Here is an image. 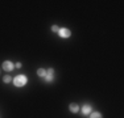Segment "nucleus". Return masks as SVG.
I'll return each instance as SVG.
<instances>
[{
  "instance_id": "f257e3e1",
  "label": "nucleus",
  "mask_w": 124,
  "mask_h": 118,
  "mask_svg": "<svg viewBox=\"0 0 124 118\" xmlns=\"http://www.w3.org/2000/svg\"><path fill=\"white\" fill-rule=\"evenodd\" d=\"M26 83H28V79H26L25 75H17L16 78L13 79V84H15V87H17V88L24 87Z\"/></svg>"
},
{
  "instance_id": "f03ea898",
  "label": "nucleus",
  "mask_w": 124,
  "mask_h": 118,
  "mask_svg": "<svg viewBox=\"0 0 124 118\" xmlns=\"http://www.w3.org/2000/svg\"><path fill=\"white\" fill-rule=\"evenodd\" d=\"M58 35H60L61 38H69L70 35H71V32H70V29H67V28H60Z\"/></svg>"
},
{
  "instance_id": "7ed1b4c3",
  "label": "nucleus",
  "mask_w": 124,
  "mask_h": 118,
  "mask_svg": "<svg viewBox=\"0 0 124 118\" xmlns=\"http://www.w3.org/2000/svg\"><path fill=\"white\" fill-rule=\"evenodd\" d=\"M45 79L48 83H50V81H53V79H54V70L53 68H49V70H46V75H45Z\"/></svg>"
},
{
  "instance_id": "20e7f679",
  "label": "nucleus",
  "mask_w": 124,
  "mask_h": 118,
  "mask_svg": "<svg viewBox=\"0 0 124 118\" xmlns=\"http://www.w3.org/2000/svg\"><path fill=\"white\" fill-rule=\"evenodd\" d=\"M13 68H15V66H13V63L11 60H5L4 63H3V70L7 71V72H11Z\"/></svg>"
},
{
  "instance_id": "39448f33",
  "label": "nucleus",
  "mask_w": 124,
  "mask_h": 118,
  "mask_svg": "<svg viewBox=\"0 0 124 118\" xmlns=\"http://www.w3.org/2000/svg\"><path fill=\"white\" fill-rule=\"evenodd\" d=\"M69 110L71 111V113H78V111H79V106L77 104H74V102H71V104L69 105Z\"/></svg>"
},
{
  "instance_id": "423d86ee",
  "label": "nucleus",
  "mask_w": 124,
  "mask_h": 118,
  "mask_svg": "<svg viewBox=\"0 0 124 118\" xmlns=\"http://www.w3.org/2000/svg\"><path fill=\"white\" fill-rule=\"evenodd\" d=\"M91 111H93V108H91L90 105H85L83 108H82V113H83V116H87V114H90Z\"/></svg>"
},
{
  "instance_id": "0eeeda50",
  "label": "nucleus",
  "mask_w": 124,
  "mask_h": 118,
  "mask_svg": "<svg viewBox=\"0 0 124 118\" xmlns=\"http://www.w3.org/2000/svg\"><path fill=\"white\" fill-rule=\"evenodd\" d=\"M37 75L40 76V78H45V75H46V70H44V68H38V70H37Z\"/></svg>"
},
{
  "instance_id": "6e6552de",
  "label": "nucleus",
  "mask_w": 124,
  "mask_h": 118,
  "mask_svg": "<svg viewBox=\"0 0 124 118\" xmlns=\"http://www.w3.org/2000/svg\"><path fill=\"white\" fill-rule=\"evenodd\" d=\"M90 118H102V114H100L99 111H91Z\"/></svg>"
},
{
  "instance_id": "1a4fd4ad",
  "label": "nucleus",
  "mask_w": 124,
  "mask_h": 118,
  "mask_svg": "<svg viewBox=\"0 0 124 118\" xmlns=\"http://www.w3.org/2000/svg\"><path fill=\"white\" fill-rule=\"evenodd\" d=\"M3 81H4L5 84H8V83H11V76H4V78H3Z\"/></svg>"
},
{
  "instance_id": "9d476101",
  "label": "nucleus",
  "mask_w": 124,
  "mask_h": 118,
  "mask_svg": "<svg viewBox=\"0 0 124 118\" xmlns=\"http://www.w3.org/2000/svg\"><path fill=\"white\" fill-rule=\"evenodd\" d=\"M58 30H60V28H58L57 25H53V26H52V32H54V33H58Z\"/></svg>"
},
{
  "instance_id": "9b49d317",
  "label": "nucleus",
  "mask_w": 124,
  "mask_h": 118,
  "mask_svg": "<svg viewBox=\"0 0 124 118\" xmlns=\"http://www.w3.org/2000/svg\"><path fill=\"white\" fill-rule=\"evenodd\" d=\"M21 67H23V64L20 63V62H19V63H16V68H21Z\"/></svg>"
}]
</instances>
